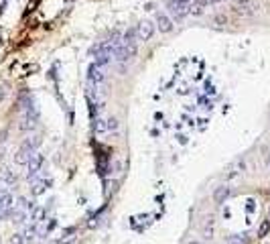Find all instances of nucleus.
Instances as JSON below:
<instances>
[{
  "instance_id": "423d86ee",
  "label": "nucleus",
  "mask_w": 270,
  "mask_h": 244,
  "mask_svg": "<svg viewBox=\"0 0 270 244\" xmlns=\"http://www.w3.org/2000/svg\"><path fill=\"white\" fill-rule=\"evenodd\" d=\"M33 153H35V151L31 149V146H27V144L23 142V144H21V149H19L17 155H15V163H17V165H27Z\"/></svg>"
},
{
  "instance_id": "dca6fc26",
  "label": "nucleus",
  "mask_w": 270,
  "mask_h": 244,
  "mask_svg": "<svg viewBox=\"0 0 270 244\" xmlns=\"http://www.w3.org/2000/svg\"><path fill=\"white\" fill-rule=\"evenodd\" d=\"M7 94H9L7 86H5V84H0V102H3V100H5V98H7Z\"/></svg>"
},
{
  "instance_id": "6e6552de",
  "label": "nucleus",
  "mask_w": 270,
  "mask_h": 244,
  "mask_svg": "<svg viewBox=\"0 0 270 244\" xmlns=\"http://www.w3.org/2000/svg\"><path fill=\"white\" fill-rule=\"evenodd\" d=\"M51 185V179H35L33 185H31V195L33 198H39V195H43Z\"/></svg>"
},
{
  "instance_id": "f3484780",
  "label": "nucleus",
  "mask_w": 270,
  "mask_h": 244,
  "mask_svg": "<svg viewBox=\"0 0 270 244\" xmlns=\"http://www.w3.org/2000/svg\"><path fill=\"white\" fill-rule=\"evenodd\" d=\"M5 157H7V149H5V146H3V144H0V163H3V161H5Z\"/></svg>"
},
{
  "instance_id": "1a4fd4ad",
  "label": "nucleus",
  "mask_w": 270,
  "mask_h": 244,
  "mask_svg": "<svg viewBox=\"0 0 270 244\" xmlns=\"http://www.w3.org/2000/svg\"><path fill=\"white\" fill-rule=\"evenodd\" d=\"M39 234H41V232H39V226H37V224H33V222H31V224H27V226H25V230H23V236H25L27 244H33V242L39 238Z\"/></svg>"
},
{
  "instance_id": "aec40b11",
  "label": "nucleus",
  "mask_w": 270,
  "mask_h": 244,
  "mask_svg": "<svg viewBox=\"0 0 270 244\" xmlns=\"http://www.w3.org/2000/svg\"><path fill=\"white\" fill-rule=\"evenodd\" d=\"M177 3H193V0H177Z\"/></svg>"
},
{
  "instance_id": "a211bd4d",
  "label": "nucleus",
  "mask_w": 270,
  "mask_h": 244,
  "mask_svg": "<svg viewBox=\"0 0 270 244\" xmlns=\"http://www.w3.org/2000/svg\"><path fill=\"white\" fill-rule=\"evenodd\" d=\"M7 134H9V130H3V132H0V142H5V140H7Z\"/></svg>"
},
{
  "instance_id": "20e7f679",
  "label": "nucleus",
  "mask_w": 270,
  "mask_h": 244,
  "mask_svg": "<svg viewBox=\"0 0 270 244\" xmlns=\"http://www.w3.org/2000/svg\"><path fill=\"white\" fill-rule=\"evenodd\" d=\"M106 79V69L102 65H96L92 63L89 69H87V84H96V86H102Z\"/></svg>"
},
{
  "instance_id": "2eb2a0df",
  "label": "nucleus",
  "mask_w": 270,
  "mask_h": 244,
  "mask_svg": "<svg viewBox=\"0 0 270 244\" xmlns=\"http://www.w3.org/2000/svg\"><path fill=\"white\" fill-rule=\"evenodd\" d=\"M268 228H270V220H266V222L260 226V230H258V236H264V234L268 232Z\"/></svg>"
},
{
  "instance_id": "7ed1b4c3",
  "label": "nucleus",
  "mask_w": 270,
  "mask_h": 244,
  "mask_svg": "<svg viewBox=\"0 0 270 244\" xmlns=\"http://www.w3.org/2000/svg\"><path fill=\"white\" fill-rule=\"evenodd\" d=\"M152 35H154V25L150 23V21H140L138 25H136V39L138 41H150L152 39Z\"/></svg>"
},
{
  "instance_id": "39448f33",
  "label": "nucleus",
  "mask_w": 270,
  "mask_h": 244,
  "mask_svg": "<svg viewBox=\"0 0 270 244\" xmlns=\"http://www.w3.org/2000/svg\"><path fill=\"white\" fill-rule=\"evenodd\" d=\"M173 19L167 13H156V29L160 33H171L173 31Z\"/></svg>"
},
{
  "instance_id": "f257e3e1",
  "label": "nucleus",
  "mask_w": 270,
  "mask_h": 244,
  "mask_svg": "<svg viewBox=\"0 0 270 244\" xmlns=\"http://www.w3.org/2000/svg\"><path fill=\"white\" fill-rule=\"evenodd\" d=\"M43 167H45V155H43L41 151H35V153L31 155L29 163H27V179H29V181H35V179L41 175Z\"/></svg>"
},
{
  "instance_id": "f03ea898",
  "label": "nucleus",
  "mask_w": 270,
  "mask_h": 244,
  "mask_svg": "<svg viewBox=\"0 0 270 244\" xmlns=\"http://www.w3.org/2000/svg\"><path fill=\"white\" fill-rule=\"evenodd\" d=\"M167 9H169V13H171L173 19H183V17L189 15V11H191V3H177V0H171Z\"/></svg>"
},
{
  "instance_id": "9b49d317",
  "label": "nucleus",
  "mask_w": 270,
  "mask_h": 244,
  "mask_svg": "<svg viewBox=\"0 0 270 244\" xmlns=\"http://www.w3.org/2000/svg\"><path fill=\"white\" fill-rule=\"evenodd\" d=\"M228 195H230V187H218L213 193V200H215V204H224L228 200Z\"/></svg>"
},
{
  "instance_id": "6ab92c4d",
  "label": "nucleus",
  "mask_w": 270,
  "mask_h": 244,
  "mask_svg": "<svg viewBox=\"0 0 270 244\" xmlns=\"http://www.w3.org/2000/svg\"><path fill=\"white\" fill-rule=\"evenodd\" d=\"M185 244H201L199 240H189V242H185Z\"/></svg>"
},
{
  "instance_id": "4468645a",
  "label": "nucleus",
  "mask_w": 270,
  "mask_h": 244,
  "mask_svg": "<svg viewBox=\"0 0 270 244\" xmlns=\"http://www.w3.org/2000/svg\"><path fill=\"white\" fill-rule=\"evenodd\" d=\"M116 132L118 130V118H114V116H110V118H108V132Z\"/></svg>"
},
{
  "instance_id": "ddd939ff",
  "label": "nucleus",
  "mask_w": 270,
  "mask_h": 244,
  "mask_svg": "<svg viewBox=\"0 0 270 244\" xmlns=\"http://www.w3.org/2000/svg\"><path fill=\"white\" fill-rule=\"evenodd\" d=\"M11 244H27V240H25L23 232H17V234H13V238H11Z\"/></svg>"
},
{
  "instance_id": "f8f14e48",
  "label": "nucleus",
  "mask_w": 270,
  "mask_h": 244,
  "mask_svg": "<svg viewBox=\"0 0 270 244\" xmlns=\"http://www.w3.org/2000/svg\"><path fill=\"white\" fill-rule=\"evenodd\" d=\"M94 130H96L98 134H104V132H108V118L96 116V122H94Z\"/></svg>"
},
{
  "instance_id": "9d476101",
  "label": "nucleus",
  "mask_w": 270,
  "mask_h": 244,
  "mask_svg": "<svg viewBox=\"0 0 270 244\" xmlns=\"http://www.w3.org/2000/svg\"><path fill=\"white\" fill-rule=\"evenodd\" d=\"M45 220H47V210H45L43 206H37V208L31 212V222L37 224V226H41Z\"/></svg>"
},
{
  "instance_id": "0eeeda50",
  "label": "nucleus",
  "mask_w": 270,
  "mask_h": 244,
  "mask_svg": "<svg viewBox=\"0 0 270 244\" xmlns=\"http://www.w3.org/2000/svg\"><path fill=\"white\" fill-rule=\"evenodd\" d=\"M15 183H17V173L11 167H3V169H0V185L11 187Z\"/></svg>"
}]
</instances>
